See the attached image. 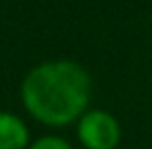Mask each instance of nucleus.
I'll return each instance as SVG.
<instances>
[{
	"label": "nucleus",
	"instance_id": "1",
	"mask_svg": "<svg viewBox=\"0 0 152 149\" xmlns=\"http://www.w3.org/2000/svg\"><path fill=\"white\" fill-rule=\"evenodd\" d=\"M93 78L74 59H48L31 68L21 82V102L37 123L62 129L76 125L91 108Z\"/></svg>",
	"mask_w": 152,
	"mask_h": 149
},
{
	"label": "nucleus",
	"instance_id": "2",
	"mask_svg": "<svg viewBox=\"0 0 152 149\" xmlns=\"http://www.w3.org/2000/svg\"><path fill=\"white\" fill-rule=\"evenodd\" d=\"M76 137L84 149H117L121 125L105 108H88L76 123Z\"/></svg>",
	"mask_w": 152,
	"mask_h": 149
},
{
	"label": "nucleus",
	"instance_id": "3",
	"mask_svg": "<svg viewBox=\"0 0 152 149\" xmlns=\"http://www.w3.org/2000/svg\"><path fill=\"white\" fill-rule=\"evenodd\" d=\"M29 145V127L25 121L12 112L0 110V149H27Z\"/></svg>",
	"mask_w": 152,
	"mask_h": 149
},
{
	"label": "nucleus",
	"instance_id": "4",
	"mask_svg": "<svg viewBox=\"0 0 152 149\" xmlns=\"http://www.w3.org/2000/svg\"><path fill=\"white\" fill-rule=\"evenodd\" d=\"M27 149H74L70 145L68 139L60 137V135H43L39 139H35Z\"/></svg>",
	"mask_w": 152,
	"mask_h": 149
}]
</instances>
